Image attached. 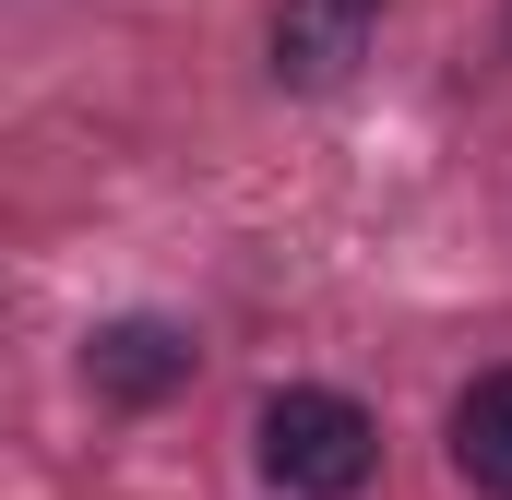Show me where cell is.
<instances>
[{"mask_svg": "<svg viewBox=\"0 0 512 500\" xmlns=\"http://www.w3.org/2000/svg\"><path fill=\"white\" fill-rule=\"evenodd\" d=\"M382 12L393 0H286V12H274V84H286V96H334V84L382 48Z\"/></svg>", "mask_w": 512, "mask_h": 500, "instance_id": "cell-2", "label": "cell"}, {"mask_svg": "<svg viewBox=\"0 0 512 500\" xmlns=\"http://www.w3.org/2000/svg\"><path fill=\"white\" fill-rule=\"evenodd\" d=\"M453 465L489 500H512V370H489L465 405H453Z\"/></svg>", "mask_w": 512, "mask_h": 500, "instance_id": "cell-4", "label": "cell"}, {"mask_svg": "<svg viewBox=\"0 0 512 500\" xmlns=\"http://www.w3.org/2000/svg\"><path fill=\"white\" fill-rule=\"evenodd\" d=\"M191 334L179 322H155V310H131V322H96V346H84V381L108 393V405H167L179 381H191Z\"/></svg>", "mask_w": 512, "mask_h": 500, "instance_id": "cell-3", "label": "cell"}, {"mask_svg": "<svg viewBox=\"0 0 512 500\" xmlns=\"http://www.w3.org/2000/svg\"><path fill=\"white\" fill-rule=\"evenodd\" d=\"M262 477L298 500H358L382 477V417L358 393H322V381H286L262 405Z\"/></svg>", "mask_w": 512, "mask_h": 500, "instance_id": "cell-1", "label": "cell"}]
</instances>
